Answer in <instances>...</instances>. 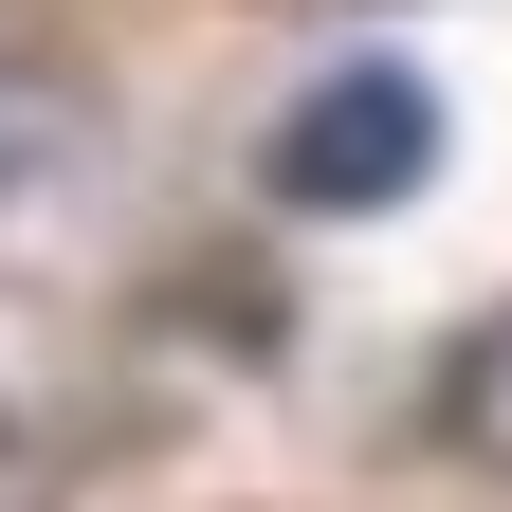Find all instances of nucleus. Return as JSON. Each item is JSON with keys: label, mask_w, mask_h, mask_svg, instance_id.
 Here are the masks:
<instances>
[{"label": "nucleus", "mask_w": 512, "mask_h": 512, "mask_svg": "<svg viewBox=\"0 0 512 512\" xmlns=\"http://www.w3.org/2000/svg\"><path fill=\"white\" fill-rule=\"evenodd\" d=\"M421 183H439V92L421 74L293 92V128H275V202L293 220H384V202H421Z\"/></svg>", "instance_id": "nucleus-1"}, {"label": "nucleus", "mask_w": 512, "mask_h": 512, "mask_svg": "<svg viewBox=\"0 0 512 512\" xmlns=\"http://www.w3.org/2000/svg\"><path fill=\"white\" fill-rule=\"evenodd\" d=\"M439 439L512 476V311H476V330H458V366H439Z\"/></svg>", "instance_id": "nucleus-2"}]
</instances>
